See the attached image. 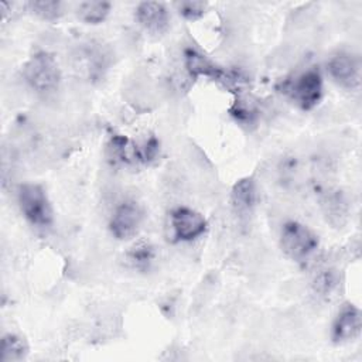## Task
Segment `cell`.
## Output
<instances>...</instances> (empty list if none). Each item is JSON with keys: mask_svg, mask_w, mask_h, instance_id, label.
<instances>
[{"mask_svg": "<svg viewBox=\"0 0 362 362\" xmlns=\"http://www.w3.org/2000/svg\"><path fill=\"white\" fill-rule=\"evenodd\" d=\"M23 76L31 89L47 95L58 89L61 82V69L52 54L38 51L24 64Z\"/></svg>", "mask_w": 362, "mask_h": 362, "instance_id": "6da1fadb", "label": "cell"}, {"mask_svg": "<svg viewBox=\"0 0 362 362\" xmlns=\"http://www.w3.org/2000/svg\"><path fill=\"white\" fill-rule=\"evenodd\" d=\"M17 199L24 218L40 228L49 226L54 221L52 205L45 189L35 182H24L18 187Z\"/></svg>", "mask_w": 362, "mask_h": 362, "instance_id": "7a4b0ae2", "label": "cell"}, {"mask_svg": "<svg viewBox=\"0 0 362 362\" xmlns=\"http://www.w3.org/2000/svg\"><path fill=\"white\" fill-rule=\"evenodd\" d=\"M281 92L303 110H311L322 98V75L317 68H310L294 79L284 81Z\"/></svg>", "mask_w": 362, "mask_h": 362, "instance_id": "3957f363", "label": "cell"}, {"mask_svg": "<svg viewBox=\"0 0 362 362\" xmlns=\"http://www.w3.org/2000/svg\"><path fill=\"white\" fill-rule=\"evenodd\" d=\"M280 246L291 260L301 262L318 247V236L308 226L288 221L281 228Z\"/></svg>", "mask_w": 362, "mask_h": 362, "instance_id": "277c9868", "label": "cell"}, {"mask_svg": "<svg viewBox=\"0 0 362 362\" xmlns=\"http://www.w3.org/2000/svg\"><path fill=\"white\" fill-rule=\"evenodd\" d=\"M144 219V211L143 208L132 199L120 202L109 221V229L112 235L119 239L124 240L137 233Z\"/></svg>", "mask_w": 362, "mask_h": 362, "instance_id": "5b68a950", "label": "cell"}, {"mask_svg": "<svg viewBox=\"0 0 362 362\" xmlns=\"http://www.w3.org/2000/svg\"><path fill=\"white\" fill-rule=\"evenodd\" d=\"M329 76L345 89H356L361 83V61L352 52L339 51L327 62Z\"/></svg>", "mask_w": 362, "mask_h": 362, "instance_id": "8992f818", "label": "cell"}, {"mask_svg": "<svg viewBox=\"0 0 362 362\" xmlns=\"http://www.w3.org/2000/svg\"><path fill=\"white\" fill-rule=\"evenodd\" d=\"M171 226L177 240L189 242L199 238L206 230V219L188 206H177L170 215Z\"/></svg>", "mask_w": 362, "mask_h": 362, "instance_id": "52a82bcc", "label": "cell"}, {"mask_svg": "<svg viewBox=\"0 0 362 362\" xmlns=\"http://www.w3.org/2000/svg\"><path fill=\"white\" fill-rule=\"evenodd\" d=\"M362 328V315L354 304H344L338 311L331 331L335 344H345L359 337Z\"/></svg>", "mask_w": 362, "mask_h": 362, "instance_id": "ba28073f", "label": "cell"}, {"mask_svg": "<svg viewBox=\"0 0 362 362\" xmlns=\"http://www.w3.org/2000/svg\"><path fill=\"white\" fill-rule=\"evenodd\" d=\"M136 20L151 34H161L167 30L170 14L167 7L160 1H143L136 8Z\"/></svg>", "mask_w": 362, "mask_h": 362, "instance_id": "9c48e42d", "label": "cell"}, {"mask_svg": "<svg viewBox=\"0 0 362 362\" xmlns=\"http://www.w3.org/2000/svg\"><path fill=\"white\" fill-rule=\"evenodd\" d=\"M184 62L188 74L192 78L205 76L218 82L225 71L223 68L216 65L214 61H211L209 58H206L205 55H202L201 52L192 48H187L184 51Z\"/></svg>", "mask_w": 362, "mask_h": 362, "instance_id": "30bf717a", "label": "cell"}, {"mask_svg": "<svg viewBox=\"0 0 362 362\" xmlns=\"http://www.w3.org/2000/svg\"><path fill=\"white\" fill-rule=\"evenodd\" d=\"M109 157L115 163L124 165H133L143 163L140 147L123 134H112L107 144Z\"/></svg>", "mask_w": 362, "mask_h": 362, "instance_id": "8fae6325", "label": "cell"}, {"mask_svg": "<svg viewBox=\"0 0 362 362\" xmlns=\"http://www.w3.org/2000/svg\"><path fill=\"white\" fill-rule=\"evenodd\" d=\"M230 199L235 211L239 215H247L256 205L257 194L253 178H240L235 182L230 191Z\"/></svg>", "mask_w": 362, "mask_h": 362, "instance_id": "7c38bea8", "label": "cell"}, {"mask_svg": "<svg viewBox=\"0 0 362 362\" xmlns=\"http://www.w3.org/2000/svg\"><path fill=\"white\" fill-rule=\"evenodd\" d=\"M28 345L24 338L16 334H6L1 338L0 361L1 362H17L27 356Z\"/></svg>", "mask_w": 362, "mask_h": 362, "instance_id": "4fadbf2b", "label": "cell"}, {"mask_svg": "<svg viewBox=\"0 0 362 362\" xmlns=\"http://www.w3.org/2000/svg\"><path fill=\"white\" fill-rule=\"evenodd\" d=\"M110 7L109 1H83L78 6V16L86 24H99L109 16Z\"/></svg>", "mask_w": 362, "mask_h": 362, "instance_id": "5bb4252c", "label": "cell"}, {"mask_svg": "<svg viewBox=\"0 0 362 362\" xmlns=\"http://www.w3.org/2000/svg\"><path fill=\"white\" fill-rule=\"evenodd\" d=\"M154 255V246L148 240H140L129 249L126 257L134 269L146 270L153 263Z\"/></svg>", "mask_w": 362, "mask_h": 362, "instance_id": "9a60e30c", "label": "cell"}, {"mask_svg": "<svg viewBox=\"0 0 362 362\" xmlns=\"http://www.w3.org/2000/svg\"><path fill=\"white\" fill-rule=\"evenodd\" d=\"M230 115L239 120L240 123H245V124H249V123H253V120L256 119V106H255V102L245 96V93H239L236 95V100L233 103V106L229 109Z\"/></svg>", "mask_w": 362, "mask_h": 362, "instance_id": "2e32d148", "label": "cell"}, {"mask_svg": "<svg viewBox=\"0 0 362 362\" xmlns=\"http://www.w3.org/2000/svg\"><path fill=\"white\" fill-rule=\"evenodd\" d=\"M28 10L42 20H57L62 16V4L54 0H34L27 3Z\"/></svg>", "mask_w": 362, "mask_h": 362, "instance_id": "e0dca14e", "label": "cell"}, {"mask_svg": "<svg viewBox=\"0 0 362 362\" xmlns=\"http://www.w3.org/2000/svg\"><path fill=\"white\" fill-rule=\"evenodd\" d=\"M175 7H177L178 13L185 20L195 21L205 14V11L208 8V3L206 1H195V0H184V1L175 3Z\"/></svg>", "mask_w": 362, "mask_h": 362, "instance_id": "ac0fdd59", "label": "cell"}, {"mask_svg": "<svg viewBox=\"0 0 362 362\" xmlns=\"http://www.w3.org/2000/svg\"><path fill=\"white\" fill-rule=\"evenodd\" d=\"M337 284H338V276L335 270H324L314 280V288L321 296H328L329 293H332Z\"/></svg>", "mask_w": 362, "mask_h": 362, "instance_id": "d6986e66", "label": "cell"}, {"mask_svg": "<svg viewBox=\"0 0 362 362\" xmlns=\"http://www.w3.org/2000/svg\"><path fill=\"white\" fill-rule=\"evenodd\" d=\"M140 153H141V160L144 164L154 161L160 153V141L154 136L148 137V140H146L144 146L140 148Z\"/></svg>", "mask_w": 362, "mask_h": 362, "instance_id": "ffe728a7", "label": "cell"}]
</instances>
